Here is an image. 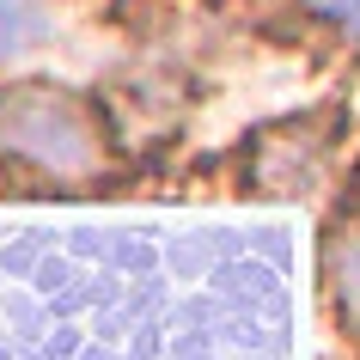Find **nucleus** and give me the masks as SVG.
Segmentation results:
<instances>
[{"label":"nucleus","mask_w":360,"mask_h":360,"mask_svg":"<svg viewBox=\"0 0 360 360\" xmlns=\"http://www.w3.org/2000/svg\"><path fill=\"white\" fill-rule=\"evenodd\" d=\"M0 153L49 184H98L116 171L110 116L74 86H0Z\"/></svg>","instance_id":"obj_1"},{"label":"nucleus","mask_w":360,"mask_h":360,"mask_svg":"<svg viewBox=\"0 0 360 360\" xmlns=\"http://www.w3.org/2000/svg\"><path fill=\"white\" fill-rule=\"evenodd\" d=\"M330 165V122L318 116H293L257 134V147L245 159V177L257 195H305Z\"/></svg>","instance_id":"obj_2"},{"label":"nucleus","mask_w":360,"mask_h":360,"mask_svg":"<svg viewBox=\"0 0 360 360\" xmlns=\"http://www.w3.org/2000/svg\"><path fill=\"white\" fill-rule=\"evenodd\" d=\"M323 287H330V305H336L342 330L360 336V226L330 238V250H323Z\"/></svg>","instance_id":"obj_3"},{"label":"nucleus","mask_w":360,"mask_h":360,"mask_svg":"<svg viewBox=\"0 0 360 360\" xmlns=\"http://www.w3.org/2000/svg\"><path fill=\"white\" fill-rule=\"evenodd\" d=\"M43 31H49V19H43L37 0H0V61L37 49Z\"/></svg>","instance_id":"obj_4"},{"label":"nucleus","mask_w":360,"mask_h":360,"mask_svg":"<svg viewBox=\"0 0 360 360\" xmlns=\"http://www.w3.org/2000/svg\"><path fill=\"white\" fill-rule=\"evenodd\" d=\"M336 19L342 25H360V0H336Z\"/></svg>","instance_id":"obj_5"}]
</instances>
